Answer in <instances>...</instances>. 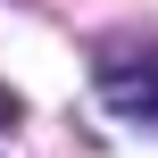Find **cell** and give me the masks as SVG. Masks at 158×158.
<instances>
[{"label":"cell","instance_id":"obj_1","mask_svg":"<svg viewBox=\"0 0 158 158\" xmlns=\"http://www.w3.org/2000/svg\"><path fill=\"white\" fill-rule=\"evenodd\" d=\"M92 83H100V100L125 117V125H150L158 133V42H117V50H100L92 58Z\"/></svg>","mask_w":158,"mask_h":158}]
</instances>
